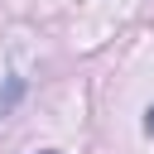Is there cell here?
Listing matches in <instances>:
<instances>
[{
	"instance_id": "obj_1",
	"label": "cell",
	"mask_w": 154,
	"mask_h": 154,
	"mask_svg": "<svg viewBox=\"0 0 154 154\" xmlns=\"http://www.w3.org/2000/svg\"><path fill=\"white\" fill-rule=\"evenodd\" d=\"M19 96H24V82H19V77H10V82H5V91H0V116H10V106H14Z\"/></svg>"
},
{
	"instance_id": "obj_2",
	"label": "cell",
	"mask_w": 154,
	"mask_h": 154,
	"mask_svg": "<svg viewBox=\"0 0 154 154\" xmlns=\"http://www.w3.org/2000/svg\"><path fill=\"white\" fill-rule=\"evenodd\" d=\"M144 130H149V135H154V106H149V111H144Z\"/></svg>"
},
{
	"instance_id": "obj_3",
	"label": "cell",
	"mask_w": 154,
	"mask_h": 154,
	"mask_svg": "<svg viewBox=\"0 0 154 154\" xmlns=\"http://www.w3.org/2000/svg\"><path fill=\"white\" fill-rule=\"evenodd\" d=\"M48 154H53V149H48Z\"/></svg>"
}]
</instances>
